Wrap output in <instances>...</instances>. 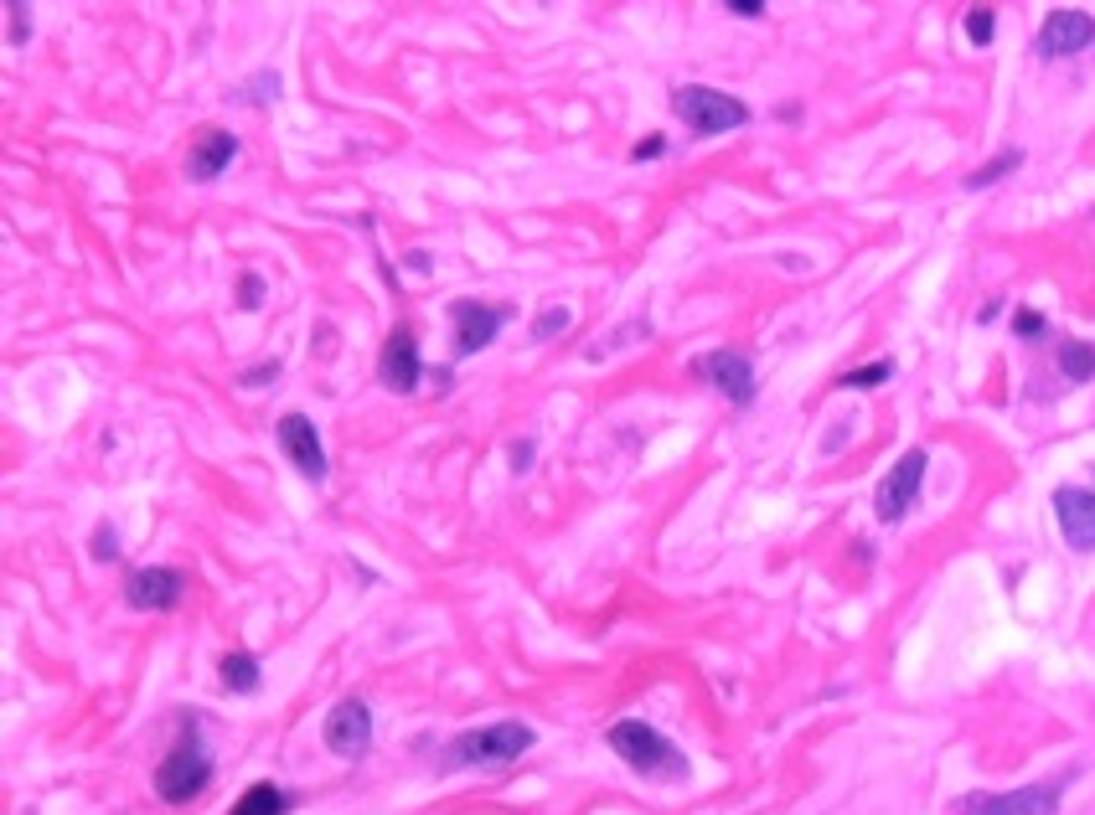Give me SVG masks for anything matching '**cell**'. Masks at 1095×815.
<instances>
[{"label": "cell", "mask_w": 1095, "mask_h": 815, "mask_svg": "<svg viewBox=\"0 0 1095 815\" xmlns=\"http://www.w3.org/2000/svg\"><path fill=\"white\" fill-rule=\"evenodd\" d=\"M605 744H610L636 774H646V779H683L687 774V754H677L652 723L626 717V723H615V728L605 733Z\"/></svg>", "instance_id": "cell-1"}, {"label": "cell", "mask_w": 1095, "mask_h": 815, "mask_svg": "<svg viewBox=\"0 0 1095 815\" xmlns=\"http://www.w3.org/2000/svg\"><path fill=\"white\" fill-rule=\"evenodd\" d=\"M538 733L527 728V723H491V728H476V733H460L456 748L444 754V769H460V764H512L517 754L532 748Z\"/></svg>", "instance_id": "cell-2"}, {"label": "cell", "mask_w": 1095, "mask_h": 815, "mask_svg": "<svg viewBox=\"0 0 1095 815\" xmlns=\"http://www.w3.org/2000/svg\"><path fill=\"white\" fill-rule=\"evenodd\" d=\"M207 779H213V764H207V754H202L197 733H186L182 744H176L172 754L156 764V795L166 805L197 801L202 789H207Z\"/></svg>", "instance_id": "cell-3"}, {"label": "cell", "mask_w": 1095, "mask_h": 815, "mask_svg": "<svg viewBox=\"0 0 1095 815\" xmlns=\"http://www.w3.org/2000/svg\"><path fill=\"white\" fill-rule=\"evenodd\" d=\"M672 109L687 119V129H697V135H729V129H740L750 125V109H744L740 99H729V94H718V88H677L672 94Z\"/></svg>", "instance_id": "cell-4"}, {"label": "cell", "mask_w": 1095, "mask_h": 815, "mask_svg": "<svg viewBox=\"0 0 1095 815\" xmlns=\"http://www.w3.org/2000/svg\"><path fill=\"white\" fill-rule=\"evenodd\" d=\"M450 321H456V356H470V352H481V346L497 341L507 310L481 305V300H456V305H450Z\"/></svg>", "instance_id": "cell-5"}, {"label": "cell", "mask_w": 1095, "mask_h": 815, "mask_svg": "<svg viewBox=\"0 0 1095 815\" xmlns=\"http://www.w3.org/2000/svg\"><path fill=\"white\" fill-rule=\"evenodd\" d=\"M372 738V713L362 697H346V703L331 707L326 717V748L331 754H342V759H356Z\"/></svg>", "instance_id": "cell-6"}, {"label": "cell", "mask_w": 1095, "mask_h": 815, "mask_svg": "<svg viewBox=\"0 0 1095 815\" xmlns=\"http://www.w3.org/2000/svg\"><path fill=\"white\" fill-rule=\"evenodd\" d=\"M920 480H925V450H910L905 460L883 475L879 485V501H873V511H879V521H899L905 511H910L915 491H920Z\"/></svg>", "instance_id": "cell-7"}, {"label": "cell", "mask_w": 1095, "mask_h": 815, "mask_svg": "<svg viewBox=\"0 0 1095 815\" xmlns=\"http://www.w3.org/2000/svg\"><path fill=\"white\" fill-rule=\"evenodd\" d=\"M1095 42V21L1091 11H1054L1049 21H1044V31H1038V57H1075L1085 52V47Z\"/></svg>", "instance_id": "cell-8"}, {"label": "cell", "mask_w": 1095, "mask_h": 815, "mask_svg": "<svg viewBox=\"0 0 1095 815\" xmlns=\"http://www.w3.org/2000/svg\"><path fill=\"white\" fill-rule=\"evenodd\" d=\"M1065 795V779H1049V785H1028L1018 795H977L967 805V815H1049Z\"/></svg>", "instance_id": "cell-9"}, {"label": "cell", "mask_w": 1095, "mask_h": 815, "mask_svg": "<svg viewBox=\"0 0 1095 815\" xmlns=\"http://www.w3.org/2000/svg\"><path fill=\"white\" fill-rule=\"evenodd\" d=\"M697 377H708L734 408L754 403V366L744 362L740 352H708L703 362H697Z\"/></svg>", "instance_id": "cell-10"}, {"label": "cell", "mask_w": 1095, "mask_h": 815, "mask_svg": "<svg viewBox=\"0 0 1095 815\" xmlns=\"http://www.w3.org/2000/svg\"><path fill=\"white\" fill-rule=\"evenodd\" d=\"M280 444H285V454L295 460V470L305 480H326V450H321V434H315V423L305 413L280 419Z\"/></svg>", "instance_id": "cell-11"}, {"label": "cell", "mask_w": 1095, "mask_h": 815, "mask_svg": "<svg viewBox=\"0 0 1095 815\" xmlns=\"http://www.w3.org/2000/svg\"><path fill=\"white\" fill-rule=\"evenodd\" d=\"M1054 517H1059V532L1075 552H1095V491H1054Z\"/></svg>", "instance_id": "cell-12"}, {"label": "cell", "mask_w": 1095, "mask_h": 815, "mask_svg": "<svg viewBox=\"0 0 1095 815\" xmlns=\"http://www.w3.org/2000/svg\"><path fill=\"white\" fill-rule=\"evenodd\" d=\"M125 599L135 609H176L182 599V573L176 568H135L125 583Z\"/></svg>", "instance_id": "cell-13"}, {"label": "cell", "mask_w": 1095, "mask_h": 815, "mask_svg": "<svg viewBox=\"0 0 1095 815\" xmlns=\"http://www.w3.org/2000/svg\"><path fill=\"white\" fill-rule=\"evenodd\" d=\"M383 387L388 393H413L419 387V341L409 336V331H399V336H388L383 346Z\"/></svg>", "instance_id": "cell-14"}, {"label": "cell", "mask_w": 1095, "mask_h": 815, "mask_svg": "<svg viewBox=\"0 0 1095 815\" xmlns=\"http://www.w3.org/2000/svg\"><path fill=\"white\" fill-rule=\"evenodd\" d=\"M233 155H238V140H233L228 129H213V135H207V140L192 150V160H186V176H192V181H217V176L233 166Z\"/></svg>", "instance_id": "cell-15"}, {"label": "cell", "mask_w": 1095, "mask_h": 815, "mask_svg": "<svg viewBox=\"0 0 1095 815\" xmlns=\"http://www.w3.org/2000/svg\"><path fill=\"white\" fill-rule=\"evenodd\" d=\"M1018 166H1024V150H1003V155H993V160H987L981 170H971L961 186H967V192H987V186H997L1003 176H1013Z\"/></svg>", "instance_id": "cell-16"}, {"label": "cell", "mask_w": 1095, "mask_h": 815, "mask_svg": "<svg viewBox=\"0 0 1095 815\" xmlns=\"http://www.w3.org/2000/svg\"><path fill=\"white\" fill-rule=\"evenodd\" d=\"M285 811H290V795L285 789H274V785H254L238 805H233V815H285Z\"/></svg>", "instance_id": "cell-17"}, {"label": "cell", "mask_w": 1095, "mask_h": 815, "mask_svg": "<svg viewBox=\"0 0 1095 815\" xmlns=\"http://www.w3.org/2000/svg\"><path fill=\"white\" fill-rule=\"evenodd\" d=\"M217 676H223V687H233V691H258V661L254 656H243V650L223 656Z\"/></svg>", "instance_id": "cell-18"}, {"label": "cell", "mask_w": 1095, "mask_h": 815, "mask_svg": "<svg viewBox=\"0 0 1095 815\" xmlns=\"http://www.w3.org/2000/svg\"><path fill=\"white\" fill-rule=\"evenodd\" d=\"M1059 366H1065L1069 382H1091L1095 377V346L1091 341H1065V346H1059Z\"/></svg>", "instance_id": "cell-19"}, {"label": "cell", "mask_w": 1095, "mask_h": 815, "mask_svg": "<svg viewBox=\"0 0 1095 815\" xmlns=\"http://www.w3.org/2000/svg\"><path fill=\"white\" fill-rule=\"evenodd\" d=\"M889 377H894V362H868V366H858V372H842L838 387H879V382H889Z\"/></svg>", "instance_id": "cell-20"}, {"label": "cell", "mask_w": 1095, "mask_h": 815, "mask_svg": "<svg viewBox=\"0 0 1095 815\" xmlns=\"http://www.w3.org/2000/svg\"><path fill=\"white\" fill-rule=\"evenodd\" d=\"M27 37H31V11L21 6V0H11V6H6V42L21 47Z\"/></svg>", "instance_id": "cell-21"}, {"label": "cell", "mask_w": 1095, "mask_h": 815, "mask_svg": "<svg viewBox=\"0 0 1095 815\" xmlns=\"http://www.w3.org/2000/svg\"><path fill=\"white\" fill-rule=\"evenodd\" d=\"M993 27H997V11H993V6L971 11V16H967V37H971V47H987V42H993Z\"/></svg>", "instance_id": "cell-22"}, {"label": "cell", "mask_w": 1095, "mask_h": 815, "mask_svg": "<svg viewBox=\"0 0 1095 815\" xmlns=\"http://www.w3.org/2000/svg\"><path fill=\"white\" fill-rule=\"evenodd\" d=\"M564 325H569V310H542V315H538V325H532V336H538V341H548V336H558V331H564Z\"/></svg>", "instance_id": "cell-23"}, {"label": "cell", "mask_w": 1095, "mask_h": 815, "mask_svg": "<svg viewBox=\"0 0 1095 815\" xmlns=\"http://www.w3.org/2000/svg\"><path fill=\"white\" fill-rule=\"evenodd\" d=\"M238 305L243 310L264 305V279H258V274H238Z\"/></svg>", "instance_id": "cell-24"}, {"label": "cell", "mask_w": 1095, "mask_h": 815, "mask_svg": "<svg viewBox=\"0 0 1095 815\" xmlns=\"http://www.w3.org/2000/svg\"><path fill=\"white\" fill-rule=\"evenodd\" d=\"M1013 336H1024V341L1044 336V315H1038V310H1018V315H1013Z\"/></svg>", "instance_id": "cell-25"}, {"label": "cell", "mask_w": 1095, "mask_h": 815, "mask_svg": "<svg viewBox=\"0 0 1095 815\" xmlns=\"http://www.w3.org/2000/svg\"><path fill=\"white\" fill-rule=\"evenodd\" d=\"M115 552H119L115 532H109V527H99V537H94V558H99V562H109V558H115Z\"/></svg>", "instance_id": "cell-26"}, {"label": "cell", "mask_w": 1095, "mask_h": 815, "mask_svg": "<svg viewBox=\"0 0 1095 815\" xmlns=\"http://www.w3.org/2000/svg\"><path fill=\"white\" fill-rule=\"evenodd\" d=\"M662 150H667V140H662V135H646V140L630 150V160H652V155H662Z\"/></svg>", "instance_id": "cell-27"}, {"label": "cell", "mask_w": 1095, "mask_h": 815, "mask_svg": "<svg viewBox=\"0 0 1095 815\" xmlns=\"http://www.w3.org/2000/svg\"><path fill=\"white\" fill-rule=\"evenodd\" d=\"M527 464H532V444L517 439V444H512V470H527Z\"/></svg>", "instance_id": "cell-28"}, {"label": "cell", "mask_w": 1095, "mask_h": 815, "mask_svg": "<svg viewBox=\"0 0 1095 815\" xmlns=\"http://www.w3.org/2000/svg\"><path fill=\"white\" fill-rule=\"evenodd\" d=\"M729 11H734V16H744V21H750V16H760V11H765V6H760V0H734V6H729Z\"/></svg>", "instance_id": "cell-29"}]
</instances>
